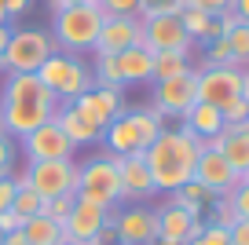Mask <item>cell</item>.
<instances>
[{"instance_id":"1","label":"cell","mask_w":249,"mask_h":245,"mask_svg":"<svg viewBox=\"0 0 249 245\" xmlns=\"http://www.w3.org/2000/svg\"><path fill=\"white\" fill-rule=\"evenodd\" d=\"M59 110V99L44 88L37 73H8L0 92V128L4 136H30L33 128L48 124Z\"/></svg>"},{"instance_id":"2","label":"cell","mask_w":249,"mask_h":245,"mask_svg":"<svg viewBox=\"0 0 249 245\" xmlns=\"http://www.w3.org/2000/svg\"><path fill=\"white\" fill-rule=\"evenodd\" d=\"M198 154H202V143H198L183 124H179V128H161L158 139L143 150L150 179H154V191L158 194H172L183 183H191V179H195Z\"/></svg>"},{"instance_id":"3","label":"cell","mask_w":249,"mask_h":245,"mask_svg":"<svg viewBox=\"0 0 249 245\" xmlns=\"http://www.w3.org/2000/svg\"><path fill=\"white\" fill-rule=\"evenodd\" d=\"M161 128H165V121L150 106L147 110H124V114H117L114 121L103 128L99 143H107V154H114V158H128V154L147 150Z\"/></svg>"},{"instance_id":"4","label":"cell","mask_w":249,"mask_h":245,"mask_svg":"<svg viewBox=\"0 0 249 245\" xmlns=\"http://www.w3.org/2000/svg\"><path fill=\"white\" fill-rule=\"evenodd\" d=\"M103 8L99 4H70V8L52 11V40L66 55L73 52H92L95 37L103 30Z\"/></svg>"},{"instance_id":"5","label":"cell","mask_w":249,"mask_h":245,"mask_svg":"<svg viewBox=\"0 0 249 245\" xmlns=\"http://www.w3.org/2000/svg\"><path fill=\"white\" fill-rule=\"evenodd\" d=\"M121 161L114 154H92L85 165H77V198L92 201V205L103 209H117L121 205Z\"/></svg>"},{"instance_id":"6","label":"cell","mask_w":249,"mask_h":245,"mask_svg":"<svg viewBox=\"0 0 249 245\" xmlns=\"http://www.w3.org/2000/svg\"><path fill=\"white\" fill-rule=\"evenodd\" d=\"M37 77L44 81V88L59 103H73L77 95H85L88 88H92V70H88L77 55H66V52L48 55L44 66L37 70Z\"/></svg>"},{"instance_id":"7","label":"cell","mask_w":249,"mask_h":245,"mask_svg":"<svg viewBox=\"0 0 249 245\" xmlns=\"http://www.w3.org/2000/svg\"><path fill=\"white\" fill-rule=\"evenodd\" d=\"M48 55H55V40L44 30H11V40L0 55V70L8 73H37Z\"/></svg>"},{"instance_id":"8","label":"cell","mask_w":249,"mask_h":245,"mask_svg":"<svg viewBox=\"0 0 249 245\" xmlns=\"http://www.w3.org/2000/svg\"><path fill=\"white\" fill-rule=\"evenodd\" d=\"M22 179L44 201L62 198V194H77V161H30Z\"/></svg>"},{"instance_id":"9","label":"cell","mask_w":249,"mask_h":245,"mask_svg":"<svg viewBox=\"0 0 249 245\" xmlns=\"http://www.w3.org/2000/svg\"><path fill=\"white\" fill-rule=\"evenodd\" d=\"M195 73H198V103L224 110L227 103L246 95V81H242L238 66H202Z\"/></svg>"},{"instance_id":"10","label":"cell","mask_w":249,"mask_h":245,"mask_svg":"<svg viewBox=\"0 0 249 245\" xmlns=\"http://www.w3.org/2000/svg\"><path fill=\"white\" fill-rule=\"evenodd\" d=\"M198 103V73H179L172 81H154V114L161 117H183Z\"/></svg>"},{"instance_id":"11","label":"cell","mask_w":249,"mask_h":245,"mask_svg":"<svg viewBox=\"0 0 249 245\" xmlns=\"http://www.w3.org/2000/svg\"><path fill=\"white\" fill-rule=\"evenodd\" d=\"M136 44H143V18L140 15H107L92 52L95 55H121Z\"/></svg>"},{"instance_id":"12","label":"cell","mask_w":249,"mask_h":245,"mask_svg":"<svg viewBox=\"0 0 249 245\" xmlns=\"http://www.w3.org/2000/svg\"><path fill=\"white\" fill-rule=\"evenodd\" d=\"M110 223H114L121 245H150L158 238V220H154V209L147 205H124L110 212Z\"/></svg>"},{"instance_id":"13","label":"cell","mask_w":249,"mask_h":245,"mask_svg":"<svg viewBox=\"0 0 249 245\" xmlns=\"http://www.w3.org/2000/svg\"><path fill=\"white\" fill-rule=\"evenodd\" d=\"M70 106L77 110L88 124H95V128L103 132L117 114H124V95H121V88H95L92 85L85 95H77Z\"/></svg>"},{"instance_id":"14","label":"cell","mask_w":249,"mask_h":245,"mask_svg":"<svg viewBox=\"0 0 249 245\" xmlns=\"http://www.w3.org/2000/svg\"><path fill=\"white\" fill-rule=\"evenodd\" d=\"M143 44L150 52H191V33L179 15H154L143 18Z\"/></svg>"},{"instance_id":"15","label":"cell","mask_w":249,"mask_h":245,"mask_svg":"<svg viewBox=\"0 0 249 245\" xmlns=\"http://www.w3.org/2000/svg\"><path fill=\"white\" fill-rule=\"evenodd\" d=\"M73 150L77 146L62 136V128L55 121L33 128L30 136H22V154L30 161H73Z\"/></svg>"},{"instance_id":"16","label":"cell","mask_w":249,"mask_h":245,"mask_svg":"<svg viewBox=\"0 0 249 245\" xmlns=\"http://www.w3.org/2000/svg\"><path fill=\"white\" fill-rule=\"evenodd\" d=\"M110 212H114V209H103V205L73 198V209H70V216H66V223H62V238H66V242H77V245L95 242V234L110 223Z\"/></svg>"},{"instance_id":"17","label":"cell","mask_w":249,"mask_h":245,"mask_svg":"<svg viewBox=\"0 0 249 245\" xmlns=\"http://www.w3.org/2000/svg\"><path fill=\"white\" fill-rule=\"evenodd\" d=\"M238 172L231 169L224 161V154L220 150H202L195 161V183H202L205 191H213L216 198H224V194H231L234 187H238Z\"/></svg>"},{"instance_id":"18","label":"cell","mask_w":249,"mask_h":245,"mask_svg":"<svg viewBox=\"0 0 249 245\" xmlns=\"http://www.w3.org/2000/svg\"><path fill=\"white\" fill-rule=\"evenodd\" d=\"M202 150H220L227 165H231L238 176H246V172H249V121L231 124V128H224L220 136L205 139Z\"/></svg>"},{"instance_id":"19","label":"cell","mask_w":249,"mask_h":245,"mask_svg":"<svg viewBox=\"0 0 249 245\" xmlns=\"http://www.w3.org/2000/svg\"><path fill=\"white\" fill-rule=\"evenodd\" d=\"M154 220H158V238L176 242V245H187L202 230V220H198V216L183 212L179 205H169V201H165L161 209H154Z\"/></svg>"},{"instance_id":"20","label":"cell","mask_w":249,"mask_h":245,"mask_svg":"<svg viewBox=\"0 0 249 245\" xmlns=\"http://www.w3.org/2000/svg\"><path fill=\"white\" fill-rule=\"evenodd\" d=\"M121 165V198H150L154 191V179H150V169H147V158L143 154H128V158H117Z\"/></svg>"},{"instance_id":"21","label":"cell","mask_w":249,"mask_h":245,"mask_svg":"<svg viewBox=\"0 0 249 245\" xmlns=\"http://www.w3.org/2000/svg\"><path fill=\"white\" fill-rule=\"evenodd\" d=\"M114 59H117V73H121V88L154 81V52H150L147 44H136V48H128V52L114 55Z\"/></svg>"},{"instance_id":"22","label":"cell","mask_w":249,"mask_h":245,"mask_svg":"<svg viewBox=\"0 0 249 245\" xmlns=\"http://www.w3.org/2000/svg\"><path fill=\"white\" fill-rule=\"evenodd\" d=\"M55 124L62 128V136L70 139L73 146H85V143H99L103 139V132L95 128V124H88L85 117L77 114V110L70 106V103H59V110H55V117H52Z\"/></svg>"},{"instance_id":"23","label":"cell","mask_w":249,"mask_h":245,"mask_svg":"<svg viewBox=\"0 0 249 245\" xmlns=\"http://www.w3.org/2000/svg\"><path fill=\"white\" fill-rule=\"evenodd\" d=\"M183 128L191 132L198 143H205V139H213V136L224 132V117H220V110L209 106V103H195V106L183 114Z\"/></svg>"},{"instance_id":"24","label":"cell","mask_w":249,"mask_h":245,"mask_svg":"<svg viewBox=\"0 0 249 245\" xmlns=\"http://www.w3.org/2000/svg\"><path fill=\"white\" fill-rule=\"evenodd\" d=\"M22 238H26V245H59L62 242V223L48 220V216L40 212V216H33V220L22 223Z\"/></svg>"},{"instance_id":"25","label":"cell","mask_w":249,"mask_h":245,"mask_svg":"<svg viewBox=\"0 0 249 245\" xmlns=\"http://www.w3.org/2000/svg\"><path fill=\"white\" fill-rule=\"evenodd\" d=\"M179 73H191L187 52H154V81H172Z\"/></svg>"},{"instance_id":"26","label":"cell","mask_w":249,"mask_h":245,"mask_svg":"<svg viewBox=\"0 0 249 245\" xmlns=\"http://www.w3.org/2000/svg\"><path fill=\"white\" fill-rule=\"evenodd\" d=\"M18 179V194H15V205H11V212H18V220H33V216H40L44 212V198H40L37 191H33L30 183H26L22 176H15Z\"/></svg>"},{"instance_id":"27","label":"cell","mask_w":249,"mask_h":245,"mask_svg":"<svg viewBox=\"0 0 249 245\" xmlns=\"http://www.w3.org/2000/svg\"><path fill=\"white\" fill-rule=\"evenodd\" d=\"M92 85L95 88H121V73H117V59L114 55H95Z\"/></svg>"},{"instance_id":"28","label":"cell","mask_w":249,"mask_h":245,"mask_svg":"<svg viewBox=\"0 0 249 245\" xmlns=\"http://www.w3.org/2000/svg\"><path fill=\"white\" fill-rule=\"evenodd\" d=\"M227 44H231V55H234V66L246 70L249 66V22H238L231 33H227Z\"/></svg>"},{"instance_id":"29","label":"cell","mask_w":249,"mask_h":245,"mask_svg":"<svg viewBox=\"0 0 249 245\" xmlns=\"http://www.w3.org/2000/svg\"><path fill=\"white\" fill-rule=\"evenodd\" d=\"M179 18H183L191 40H205V33H209V26H213V15H205V11H198V8H183Z\"/></svg>"},{"instance_id":"30","label":"cell","mask_w":249,"mask_h":245,"mask_svg":"<svg viewBox=\"0 0 249 245\" xmlns=\"http://www.w3.org/2000/svg\"><path fill=\"white\" fill-rule=\"evenodd\" d=\"M205 212H209V220H202V223H213V227H224V230L238 220L234 209H231V201H227V194H224V198H213V205L205 209Z\"/></svg>"},{"instance_id":"31","label":"cell","mask_w":249,"mask_h":245,"mask_svg":"<svg viewBox=\"0 0 249 245\" xmlns=\"http://www.w3.org/2000/svg\"><path fill=\"white\" fill-rule=\"evenodd\" d=\"M205 66H234V55H231L227 37H216V40L205 44Z\"/></svg>"},{"instance_id":"32","label":"cell","mask_w":249,"mask_h":245,"mask_svg":"<svg viewBox=\"0 0 249 245\" xmlns=\"http://www.w3.org/2000/svg\"><path fill=\"white\" fill-rule=\"evenodd\" d=\"M183 0H140V18H154V15H179Z\"/></svg>"},{"instance_id":"33","label":"cell","mask_w":249,"mask_h":245,"mask_svg":"<svg viewBox=\"0 0 249 245\" xmlns=\"http://www.w3.org/2000/svg\"><path fill=\"white\" fill-rule=\"evenodd\" d=\"M73 198H77V194L48 198V201H44V216H48V220H55V223H66V216H70V209H73Z\"/></svg>"},{"instance_id":"34","label":"cell","mask_w":249,"mask_h":245,"mask_svg":"<svg viewBox=\"0 0 249 245\" xmlns=\"http://www.w3.org/2000/svg\"><path fill=\"white\" fill-rule=\"evenodd\" d=\"M227 201H231V209H234L238 220H249V179H238V187L227 194Z\"/></svg>"},{"instance_id":"35","label":"cell","mask_w":249,"mask_h":245,"mask_svg":"<svg viewBox=\"0 0 249 245\" xmlns=\"http://www.w3.org/2000/svg\"><path fill=\"white\" fill-rule=\"evenodd\" d=\"M187 245H231L227 242V230L224 227H213V223H202V230H198L195 238Z\"/></svg>"},{"instance_id":"36","label":"cell","mask_w":249,"mask_h":245,"mask_svg":"<svg viewBox=\"0 0 249 245\" xmlns=\"http://www.w3.org/2000/svg\"><path fill=\"white\" fill-rule=\"evenodd\" d=\"M220 117H224V128L249 121V103H246V95H242V99H234V103H227V106L220 110Z\"/></svg>"},{"instance_id":"37","label":"cell","mask_w":249,"mask_h":245,"mask_svg":"<svg viewBox=\"0 0 249 245\" xmlns=\"http://www.w3.org/2000/svg\"><path fill=\"white\" fill-rule=\"evenodd\" d=\"M103 15H140V0H99Z\"/></svg>"},{"instance_id":"38","label":"cell","mask_w":249,"mask_h":245,"mask_svg":"<svg viewBox=\"0 0 249 245\" xmlns=\"http://www.w3.org/2000/svg\"><path fill=\"white\" fill-rule=\"evenodd\" d=\"M183 8H198L205 15H224L234 8V0H183Z\"/></svg>"},{"instance_id":"39","label":"cell","mask_w":249,"mask_h":245,"mask_svg":"<svg viewBox=\"0 0 249 245\" xmlns=\"http://www.w3.org/2000/svg\"><path fill=\"white\" fill-rule=\"evenodd\" d=\"M15 194H18V179L15 176H0V212H8L15 205Z\"/></svg>"},{"instance_id":"40","label":"cell","mask_w":249,"mask_h":245,"mask_svg":"<svg viewBox=\"0 0 249 245\" xmlns=\"http://www.w3.org/2000/svg\"><path fill=\"white\" fill-rule=\"evenodd\" d=\"M11 165H15V143L0 132V176H11Z\"/></svg>"},{"instance_id":"41","label":"cell","mask_w":249,"mask_h":245,"mask_svg":"<svg viewBox=\"0 0 249 245\" xmlns=\"http://www.w3.org/2000/svg\"><path fill=\"white\" fill-rule=\"evenodd\" d=\"M227 242L231 245H249V220H234L227 227Z\"/></svg>"},{"instance_id":"42","label":"cell","mask_w":249,"mask_h":245,"mask_svg":"<svg viewBox=\"0 0 249 245\" xmlns=\"http://www.w3.org/2000/svg\"><path fill=\"white\" fill-rule=\"evenodd\" d=\"M30 4H33V0H0V11H4L8 18H18V15L30 11Z\"/></svg>"},{"instance_id":"43","label":"cell","mask_w":249,"mask_h":245,"mask_svg":"<svg viewBox=\"0 0 249 245\" xmlns=\"http://www.w3.org/2000/svg\"><path fill=\"white\" fill-rule=\"evenodd\" d=\"M0 230L4 234H15V230H22V220H18V212H0Z\"/></svg>"},{"instance_id":"44","label":"cell","mask_w":249,"mask_h":245,"mask_svg":"<svg viewBox=\"0 0 249 245\" xmlns=\"http://www.w3.org/2000/svg\"><path fill=\"white\" fill-rule=\"evenodd\" d=\"M234 15H238L242 22H249V0H234Z\"/></svg>"},{"instance_id":"45","label":"cell","mask_w":249,"mask_h":245,"mask_svg":"<svg viewBox=\"0 0 249 245\" xmlns=\"http://www.w3.org/2000/svg\"><path fill=\"white\" fill-rule=\"evenodd\" d=\"M70 4H99V0H52V11H59V8H70Z\"/></svg>"},{"instance_id":"46","label":"cell","mask_w":249,"mask_h":245,"mask_svg":"<svg viewBox=\"0 0 249 245\" xmlns=\"http://www.w3.org/2000/svg\"><path fill=\"white\" fill-rule=\"evenodd\" d=\"M4 245H26L22 230H15V234H4Z\"/></svg>"},{"instance_id":"47","label":"cell","mask_w":249,"mask_h":245,"mask_svg":"<svg viewBox=\"0 0 249 245\" xmlns=\"http://www.w3.org/2000/svg\"><path fill=\"white\" fill-rule=\"evenodd\" d=\"M11 40V26H0V55H4V48H8Z\"/></svg>"},{"instance_id":"48","label":"cell","mask_w":249,"mask_h":245,"mask_svg":"<svg viewBox=\"0 0 249 245\" xmlns=\"http://www.w3.org/2000/svg\"><path fill=\"white\" fill-rule=\"evenodd\" d=\"M242 81H246V95H249V66L242 70Z\"/></svg>"},{"instance_id":"49","label":"cell","mask_w":249,"mask_h":245,"mask_svg":"<svg viewBox=\"0 0 249 245\" xmlns=\"http://www.w3.org/2000/svg\"><path fill=\"white\" fill-rule=\"evenodd\" d=\"M0 26H8V15H4V11H0Z\"/></svg>"},{"instance_id":"50","label":"cell","mask_w":249,"mask_h":245,"mask_svg":"<svg viewBox=\"0 0 249 245\" xmlns=\"http://www.w3.org/2000/svg\"><path fill=\"white\" fill-rule=\"evenodd\" d=\"M59 245H77V242H66V238H62V242H59Z\"/></svg>"},{"instance_id":"51","label":"cell","mask_w":249,"mask_h":245,"mask_svg":"<svg viewBox=\"0 0 249 245\" xmlns=\"http://www.w3.org/2000/svg\"><path fill=\"white\" fill-rule=\"evenodd\" d=\"M0 245H4V230H0Z\"/></svg>"},{"instance_id":"52","label":"cell","mask_w":249,"mask_h":245,"mask_svg":"<svg viewBox=\"0 0 249 245\" xmlns=\"http://www.w3.org/2000/svg\"><path fill=\"white\" fill-rule=\"evenodd\" d=\"M242 179H249V172H246V176H242Z\"/></svg>"},{"instance_id":"53","label":"cell","mask_w":249,"mask_h":245,"mask_svg":"<svg viewBox=\"0 0 249 245\" xmlns=\"http://www.w3.org/2000/svg\"><path fill=\"white\" fill-rule=\"evenodd\" d=\"M246 103H249V95H246Z\"/></svg>"}]
</instances>
